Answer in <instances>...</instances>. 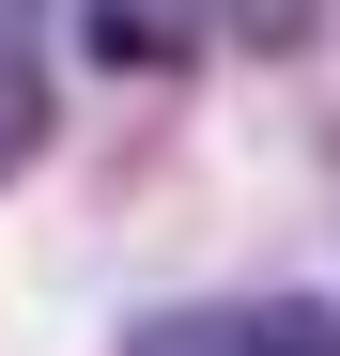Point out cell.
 <instances>
[{"mask_svg": "<svg viewBox=\"0 0 340 356\" xmlns=\"http://www.w3.org/2000/svg\"><path fill=\"white\" fill-rule=\"evenodd\" d=\"M139 356H340V310H309V294H263V310H170V325H139Z\"/></svg>", "mask_w": 340, "mask_h": 356, "instance_id": "cell-1", "label": "cell"}, {"mask_svg": "<svg viewBox=\"0 0 340 356\" xmlns=\"http://www.w3.org/2000/svg\"><path fill=\"white\" fill-rule=\"evenodd\" d=\"M46 140V0H0V170Z\"/></svg>", "mask_w": 340, "mask_h": 356, "instance_id": "cell-2", "label": "cell"}]
</instances>
